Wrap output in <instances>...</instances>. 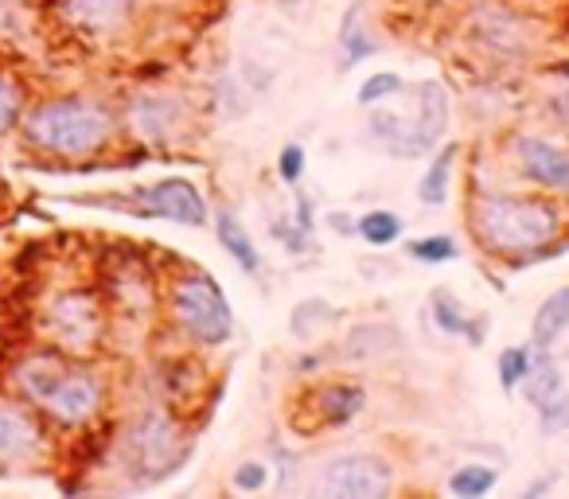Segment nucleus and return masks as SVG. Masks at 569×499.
Instances as JSON below:
<instances>
[{"label": "nucleus", "instance_id": "obj_16", "mask_svg": "<svg viewBox=\"0 0 569 499\" xmlns=\"http://www.w3.org/2000/svg\"><path fill=\"white\" fill-rule=\"evenodd\" d=\"M214 238H219V246L227 250L230 258H234V266L242 273H261V250L253 246L250 230L242 227V219H238L230 207H222V211H214Z\"/></svg>", "mask_w": 569, "mask_h": 499}, {"label": "nucleus", "instance_id": "obj_15", "mask_svg": "<svg viewBox=\"0 0 569 499\" xmlns=\"http://www.w3.org/2000/svg\"><path fill=\"white\" fill-rule=\"evenodd\" d=\"M429 312H433V325L441 328L445 336H452V340H468L472 348H480L483 343V325L465 309V305H460L457 293H449V289H433V293H429Z\"/></svg>", "mask_w": 569, "mask_h": 499}, {"label": "nucleus", "instance_id": "obj_31", "mask_svg": "<svg viewBox=\"0 0 569 499\" xmlns=\"http://www.w3.org/2000/svg\"><path fill=\"white\" fill-rule=\"evenodd\" d=\"M0 196H4V157H0Z\"/></svg>", "mask_w": 569, "mask_h": 499}, {"label": "nucleus", "instance_id": "obj_23", "mask_svg": "<svg viewBox=\"0 0 569 499\" xmlns=\"http://www.w3.org/2000/svg\"><path fill=\"white\" fill-rule=\"evenodd\" d=\"M336 320V309L328 301H320V297H305L301 305L293 309V317H289V332L297 336V340H317L320 332H325L328 325Z\"/></svg>", "mask_w": 569, "mask_h": 499}, {"label": "nucleus", "instance_id": "obj_26", "mask_svg": "<svg viewBox=\"0 0 569 499\" xmlns=\"http://www.w3.org/2000/svg\"><path fill=\"white\" fill-rule=\"evenodd\" d=\"M398 94H406L402 74H398V71H375V74H367V79L359 82L356 102L363 106V110H375V106H382V102H395Z\"/></svg>", "mask_w": 569, "mask_h": 499}, {"label": "nucleus", "instance_id": "obj_21", "mask_svg": "<svg viewBox=\"0 0 569 499\" xmlns=\"http://www.w3.org/2000/svg\"><path fill=\"white\" fill-rule=\"evenodd\" d=\"M402 230H406V219L398 211H387V207H375V211L356 219V234L363 238L367 246H375V250L395 246L398 238H402Z\"/></svg>", "mask_w": 569, "mask_h": 499}, {"label": "nucleus", "instance_id": "obj_11", "mask_svg": "<svg viewBox=\"0 0 569 499\" xmlns=\"http://www.w3.org/2000/svg\"><path fill=\"white\" fill-rule=\"evenodd\" d=\"M43 17L74 40L102 43L126 32L133 0H40Z\"/></svg>", "mask_w": 569, "mask_h": 499}, {"label": "nucleus", "instance_id": "obj_14", "mask_svg": "<svg viewBox=\"0 0 569 499\" xmlns=\"http://www.w3.org/2000/svg\"><path fill=\"white\" fill-rule=\"evenodd\" d=\"M312 410L320 426H348L367 410V390L359 382H325L312 390Z\"/></svg>", "mask_w": 569, "mask_h": 499}, {"label": "nucleus", "instance_id": "obj_7", "mask_svg": "<svg viewBox=\"0 0 569 499\" xmlns=\"http://www.w3.org/2000/svg\"><path fill=\"white\" fill-rule=\"evenodd\" d=\"M110 449L126 472L141 476L137 483H152L183 460V429L168 406H149L118 429Z\"/></svg>", "mask_w": 569, "mask_h": 499}, {"label": "nucleus", "instance_id": "obj_24", "mask_svg": "<svg viewBox=\"0 0 569 499\" xmlns=\"http://www.w3.org/2000/svg\"><path fill=\"white\" fill-rule=\"evenodd\" d=\"M496 483H499V472L491 465H480V460L460 465L457 472L449 476V491L457 499H483L488 491H496Z\"/></svg>", "mask_w": 569, "mask_h": 499}, {"label": "nucleus", "instance_id": "obj_20", "mask_svg": "<svg viewBox=\"0 0 569 499\" xmlns=\"http://www.w3.org/2000/svg\"><path fill=\"white\" fill-rule=\"evenodd\" d=\"M379 51V40L367 32V9L363 4H351L340 20V67H356L363 59H371Z\"/></svg>", "mask_w": 569, "mask_h": 499}, {"label": "nucleus", "instance_id": "obj_33", "mask_svg": "<svg viewBox=\"0 0 569 499\" xmlns=\"http://www.w3.org/2000/svg\"><path fill=\"white\" fill-rule=\"evenodd\" d=\"M0 4H28V0H0Z\"/></svg>", "mask_w": 569, "mask_h": 499}, {"label": "nucleus", "instance_id": "obj_29", "mask_svg": "<svg viewBox=\"0 0 569 499\" xmlns=\"http://www.w3.org/2000/svg\"><path fill=\"white\" fill-rule=\"evenodd\" d=\"M269 483V465L266 460H242V465L230 472V488L242 491V496H253Z\"/></svg>", "mask_w": 569, "mask_h": 499}, {"label": "nucleus", "instance_id": "obj_12", "mask_svg": "<svg viewBox=\"0 0 569 499\" xmlns=\"http://www.w3.org/2000/svg\"><path fill=\"white\" fill-rule=\"evenodd\" d=\"M328 499H387L395 491V468L375 452H340L317 476Z\"/></svg>", "mask_w": 569, "mask_h": 499}, {"label": "nucleus", "instance_id": "obj_19", "mask_svg": "<svg viewBox=\"0 0 569 499\" xmlns=\"http://www.w3.org/2000/svg\"><path fill=\"white\" fill-rule=\"evenodd\" d=\"M569 332V286L553 289L542 305H538L535 320H530V348L553 351V343Z\"/></svg>", "mask_w": 569, "mask_h": 499}, {"label": "nucleus", "instance_id": "obj_6", "mask_svg": "<svg viewBox=\"0 0 569 499\" xmlns=\"http://www.w3.org/2000/svg\"><path fill=\"white\" fill-rule=\"evenodd\" d=\"M168 320L191 348H222L234 332V309L219 281L203 270H180L164 289Z\"/></svg>", "mask_w": 569, "mask_h": 499}, {"label": "nucleus", "instance_id": "obj_18", "mask_svg": "<svg viewBox=\"0 0 569 499\" xmlns=\"http://www.w3.org/2000/svg\"><path fill=\"white\" fill-rule=\"evenodd\" d=\"M398 348H402V336H398L395 325H359L348 332L340 356L348 359V363H363V359H382Z\"/></svg>", "mask_w": 569, "mask_h": 499}, {"label": "nucleus", "instance_id": "obj_22", "mask_svg": "<svg viewBox=\"0 0 569 499\" xmlns=\"http://www.w3.org/2000/svg\"><path fill=\"white\" fill-rule=\"evenodd\" d=\"M28 102H32V94H28L24 82H20L12 71H4V67H0V141L17 133L20 113H24Z\"/></svg>", "mask_w": 569, "mask_h": 499}, {"label": "nucleus", "instance_id": "obj_34", "mask_svg": "<svg viewBox=\"0 0 569 499\" xmlns=\"http://www.w3.org/2000/svg\"><path fill=\"white\" fill-rule=\"evenodd\" d=\"M0 325H4V305H0Z\"/></svg>", "mask_w": 569, "mask_h": 499}, {"label": "nucleus", "instance_id": "obj_27", "mask_svg": "<svg viewBox=\"0 0 569 499\" xmlns=\"http://www.w3.org/2000/svg\"><path fill=\"white\" fill-rule=\"evenodd\" d=\"M530 356H535V348H522V343H511V348L499 351L496 375H499V390H503V395H515V390L522 387V379H527V371H530Z\"/></svg>", "mask_w": 569, "mask_h": 499}, {"label": "nucleus", "instance_id": "obj_1", "mask_svg": "<svg viewBox=\"0 0 569 499\" xmlns=\"http://www.w3.org/2000/svg\"><path fill=\"white\" fill-rule=\"evenodd\" d=\"M0 387L36 406L43 421L59 433H90L110 410V379L94 359L67 356L36 340L0 375Z\"/></svg>", "mask_w": 569, "mask_h": 499}, {"label": "nucleus", "instance_id": "obj_10", "mask_svg": "<svg viewBox=\"0 0 569 499\" xmlns=\"http://www.w3.org/2000/svg\"><path fill=\"white\" fill-rule=\"evenodd\" d=\"M118 113L121 133L141 144H176L188 129V98L172 90H133Z\"/></svg>", "mask_w": 569, "mask_h": 499}, {"label": "nucleus", "instance_id": "obj_13", "mask_svg": "<svg viewBox=\"0 0 569 499\" xmlns=\"http://www.w3.org/2000/svg\"><path fill=\"white\" fill-rule=\"evenodd\" d=\"M515 164L530 183H538L550 196H569V152L561 144H553L550 137L522 133L511 141Z\"/></svg>", "mask_w": 569, "mask_h": 499}, {"label": "nucleus", "instance_id": "obj_25", "mask_svg": "<svg viewBox=\"0 0 569 499\" xmlns=\"http://www.w3.org/2000/svg\"><path fill=\"white\" fill-rule=\"evenodd\" d=\"M406 255L421 266H445V262H457L460 258V246L452 234H421L406 242Z\"/></svg>", "mask_w": 569, "mask_h": 499}, {"label": "nucleus", "instance_id": "obj_4", "mask_svg": "<svg viewBox=\"0 0 569 499\" xmlns=\"http://www.w3.org/2000/svg\"><path fill=\"white\" fill-rule=\"evenodd\" d=\"M36 340L67 351V356L94 359L110 340V305L94 286H63L36 312Z\"/></svg>", "mask_w": 569, "mask_h": 499}, {"label": "nucleus", "instance_id": "obj_32", "mask_svg": "<svg viewBox=\"0 0 569 499\" xmlns=\"http://www.w3.org/2000/svg\"><path fill=\"white\" fill-rule=\"evenodd\" d=\"M418 4H449V0H418Z\"/></svg>", "mask_w": 569, "mask_h": 499}, {"label": "nucleus", "instance_id": "obj_17", "mask_svg": "<svg viewBox=\"0 0 569 499\" xmlns=\"http://www.w3.org/2000/svg\"><path fill=\"white\" fill-rule=\"evenodd\" d=\"M457 152L460 144H437L433 157H429V168L421 172L418 180V203L421 207H445L452 196V172H457Z\"/></svg>", "mask_w": 569, "mask_h": 499}, {"label": "nucleus", "instance_id": "obj_5", "mask_svg": "<svg viewBox=\"0 0 569 499\" xmlns=\"http://www.w3.org/2000/svg\"><path fill=\"white\" fill-rule=\"evenodd\" d=\"M445 129H449V94L437 79H426L413 87V110L398 113L387 102L375 106L371 121H367V133L398 160H418L426 152H433L445 141Z\"/></svg>", "mask_w": 569, "mask_h": 499}, {"label": "nucleus", "instance_id": "obj_9", "mask_svg": "<svg viewBox=\"0 0 569 499\" xmlns=\"http://www.w3.org/2000/svg\"><path fill=\"white\" fill-rule=\"evenodd\" d=\"M113 203L129 207L141 219H168L180 222V227H207L211 222V203L199 191V183H191L188 176H168V180L129 188V196L113 199Z\"/></svg>", "mask_w": 569, "mask_h": 499}, {"label": "nucleus", "instance_id": "obj_28", "mask_svg": "<svg viewBox=\"0 0 569 499\" xmlns=\"http://www.w3.org/2000/svg\"><path fill=\"white\" fill-rule=\"evenodd\" d=\"M538 410V433L558 437L569 429V387H558L553 395H546L542 402H535Z\"/></svg>", "mask_w": 569, "mask_h": 499}, {"label": "nucleus", "instance_id": "obj_3", "mask_svg": "<svg viewBox=\"0 0 569 499\" xmlns=\"http://www.w3.org/2000/svg\"><path fill=\"white\" fill-rule=\"evenodd\" d=\"M472 238L496 258H530L542 255L566 230V211L558 199L522 196V191H480L468 207Z\"/></svg>", "mask_w": 569, "mask_h": 499}, {"label": "nucleus", "instance_id": "obj_8", "mask_svg": "<svg viewBox=\"0 0 569 499\" xmlns=\"http://www.w3.org/2000/svg\"><path fill=\"white\" fill-rule=\"evenodd\" d=\"M51 457H56V429L36 413V406L0 387V476L36 472Z\"/></svg>", "mask_w": 569, "mask_h": 499}, {"label": "nucleus", "instance_id": "obj_2", "mask_svg": "<svg viewBox=\"0 0 569 499\" xmlns=\"http://www.w3.org/2000/svg\"><path fill=\"white\" fill-rule=\"evenodd\" d=\"M12 137L28 157L51 160V164H79L118 144L121 113L102 94L59 90V94L32 98Z\"/></svg>", "mask_w": 569, "mask_h": 499}, {"label": "nucleus", "instance_id": "obj_30", "mask_svg": "<svg viewBox=\"0 0 569 499\" xmlns=\"http://www.w3.org/2000/svg\"><path fill=\"white\" fill-rule=\"evenodd\" d=\"M305 168H309V157H305V149L297 141H289L277 152V176H281V183H289V188H297V183L305 180Z\"/></svg>", "mask_w": 569, "mask_h": 499}]
</instances>
